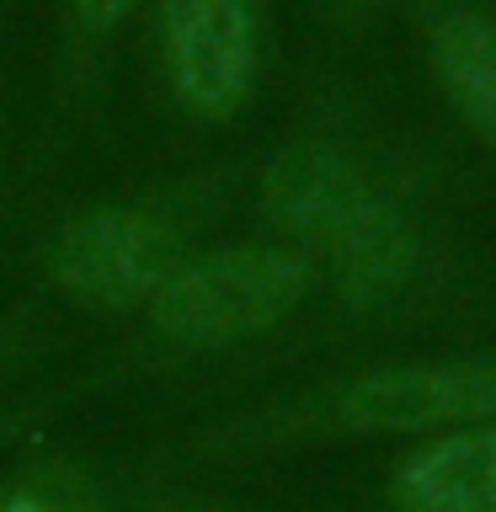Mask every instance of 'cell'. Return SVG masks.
<instances>
[{
    "label": "cell",
    "mask_w": 496,
    "mask_h": 512,
    "mask_svg": "<svg viewBox=\"0 0 496 512\" xmlns=\"http://www.w3.org/2000/svg\"><path fill=\"white\" fill-rule=\"evenodd\" d=\"M262 235L310 256L315 310L283 368L496 331V272L395 160L347 128H299L256 166Z\"/></svg>",
    "instance_id": "cell-1"
},
{
    "label": "cell",
    "mask_w": 496,
    "mask_h": 512,
    "mask_svg": "<svg viewBox=\"0 0 496 512\" xmlns=\"http://www.w3.org/2000/svg\"><path fill=\"white\" fill-rule=\"evenodd\" d=\"M475 422H496V331L299 368L155 438L139 459L192 475H240L347 448H395Z\"/></svg>",
    "instance_id": "cell-2"
},
{
    "label": "cell",
    "mask_w": 496,
    "mask_h": 512,
    "mask_svg": "<svg viewBox=\"0 0 496 512\" xmlns=\"http://www.w3.org/2000/svg\"><path fill=\"white\" fill-rule=\"evenodd\" d=\"M315 310L310 256L272 235L208 240L187 267L112 342L86 358L96 390H128L155 379H262L283 368L294 336Z\"/></svg>",
    "instance_id": "cell-3"
},
{
    "label": "cell",
    "mask_w": 496,
    "mask_h": 512,
    "mask_svg": "<svg viewBox=\"0 0 496 512\" xmlns=\"http://www.w3.org/2000/svg\"><path fill=\"white\" fill-rule=\"evenodd\" d=\"M219 219L208 182H171L75 203L32 240V278L64 320L118 331L187 267Z\"/></svg>",
    "instance_id": "cell-4"
},
{
    "label": "cell",
    "mask_w": 496,
    "mask_h": 512,
    "mask_svg": "<svg viewBox=\"0 0 496 512\" xmlns=\"http://www.w3.org/2000/svg\"><path fill=\"white\" fill-rule=\"evenodd\" d=\"M262 75L256 0H160V80L192 123H235Z\"/></svg>",
    "instance_id": "cell-5"
},
{
    "label": "cell",
    "mask_w": 496,
    "mask_h": 512,
    "mask_svg": "<svg viewBox=\"0 0 496 512\" xmlns=\"http://www.w3.org/2000/svg\"><path fill=\"white\" fill-rule=\"evenodd\" d=\"M347 512H496V422L384 448Z\"/></svg>",
    "instance_id": "cell-6"
},
{
    "label": "cell",
    "mask_w": 496,
    "mask_h": 512,
    "mask_svg": "<svg viewBox=\"0 0 496 512\" xmlns=\"http://www.w3.org/2000/svg\"><path fill=\"white\" fill-rule=\"evenodd\" d=\"M427 70L448 112L496 155V6L491 0H416Z\"/></svg>",
    "instance_id": "cell-7"
},
{
    "label": "cell",
    "mask_w": 496,
    "mask_h": 512,
    "mask_svg": "<svg viewBox=\"0 0 496 512\" xmlns=\"http://www.w3.org/2000/svg\"><path fill=\"white\" fill-rule=\"evenodd\" d=\"M0 512H123L118 470L43 432L0 454Z\"/></svg>",
    "instance_id": "cell-8"
},
{
    "label": "cell",
    "mask_w": 496,
    "mask_h": 512,
    "mask_svg": "<svg viewBox=\"0 0 496 512\" xmlns=\"http://www.w3.org/2000/svg\"><path fill=\"white\" fill-rule=\"evenodd\" d=\"M123 512H267L251 496L230 491V475H192L166 464L134 459L118 470Z\"/></svg>",
    "instance_id": "cell-9"
},
{
    "label": "cell",
    "mask_w": 496,
    "mask_h": 512,
    "mask_svg": "<svg viewBox=\"0 0 496 512\" xmlns=\"http://www.w3.org/2000/svg\"><path fill=\"white\" fill-rule=\"evenodd\" d=\"M70 342H75V320H64L54 304L43 299L0 304V400L22 390V379H32L48 358L70 352Z\"/></svg>",
    "instance_id": "cell-10"
},
{
    "label": "cell",
    "mask_w": 496,
    "mask_h": 512,
    "mask_svg": "<svg viewBox=\"0 0 496 512\" xmlns=\"http://www.w3.org/2000/svg\"><path fill=\"white\" fill-rule=\"evenodd\" d=\"M96 395L102 390H96L86 363H80L75 374H54L48 384H32V390L6 395L0 400V454H11V448L27 443V438H43L64 411L86 406V400H96Z\"/></svg>",
    "instance_id": "cell-11"
},
{
    "label": "cell",
    "mask_w": 496,
    "mask_h": 512,
    "mask_svg": "<svg viewBox=\"0 0 496 512\" xmlns=\"http://www.w3.org/2000/svg\"><path fill=\"white\" fill-rule=\"evenodd\" d=\"M144 6V0H70V27L80 48H96L107 38H118L123 22Z\"/></svg>",
    "instance_id": "cell-12"
},
{
    "label": "cell",
    "mask_w": 496,
    "mask_h": 512,
    "mask_svg": "<svg viewBox=\"0 0 496 512\" xmlns=\"http://www.w3.org/2000/svg\"><path fill=\"white\" fill-rule=\"evenodd\" d=\"M342 6H352V11H363V6H374V0H342Z\"/></svg>",
    "instance_id": "cell-13"
}]
</instances>
